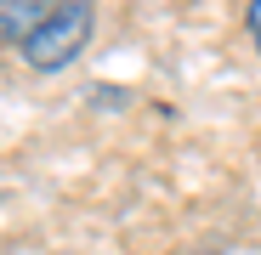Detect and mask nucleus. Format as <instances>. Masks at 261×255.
I'll return each mask as SVG.
<instances>
[{"instance_id":"obj_1","label":"nucleus","mask_w":261,"mask_h":255,"mask_svg":"<svg viewBox=\"0 0 261 255\" xmlns=\"http://www.w3.org/2000/svg\"><path fill=\"white\" fill-rule=\"evenodd\" d=\"M91 29H97V0H57V12L23 40V63L34 74H57L91 46Z\"/></svg>"},{"instance_id":"obj_2","label":"nucleus","mask_w":261,"mask_h":255,"mask_svg":"<svg viewBox=\"0 0 261 255\" xmlns=\"http://www.w3.org/2000/svg\"><path fill=\"white\" fill-rule=\"evenodd\" d=\"M57 12V0H0V40L23 51V40Z\"/></svg>"},{"instance_id":"obj_3","label":"nucleus","mask_w":261,"mask_h":255,"mask_svg":"<svg viewBox=\"0 0 261 255\" xmlns=\"http://www.w3.org/2000/svg\"><path fill=\"white\" fill-rule=\"evenodd\" d=\"M244 23H250V40H255V51H261V0H250V17Z\"/></svg>"}]
</instances>
